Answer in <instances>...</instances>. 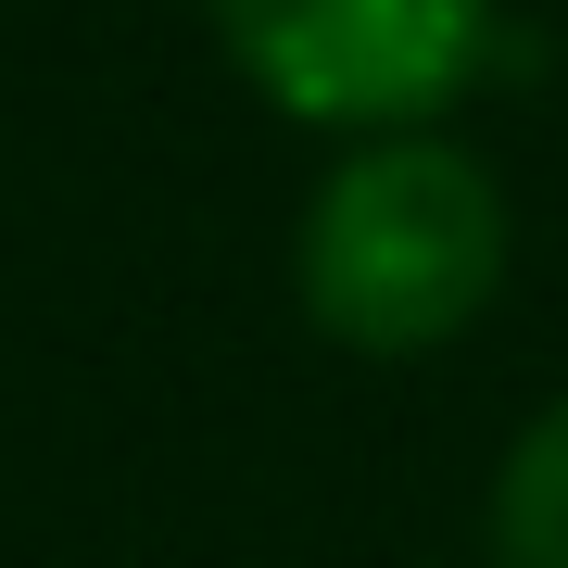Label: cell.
I'll use <instances>...</instances> for the list:
<instances>
[{
  "mask_svg": "<svg viewBox=\"0 0 568 568\" xmlns=\"http://www.w3.org/2000/svg\"><path fill=\"white\" fill-rule=\"evenodd\" d=\"M506 253L518 227L493 164L443 126H392V140H342V164L316 178L291 291L342 354H443L493 316Z\"/></svg>",
  "mask_w": 568,
  "mask_h": 568,
  "instance_id": "cell-1",
  "label": "cell"
},
{
  "mask_svg": "<svg viewBox=\"0 0 568 568\" xmlns=\"http://www.w3.org/2000/svg\"><path fill=\"white\" fill-rule=\"evenodd\" d=\"M227 63L328 140H392L480 89L506 51V0H215Z\"/></svg>",
  "mask_w": 568,
  "mask_h": 568,
  "instance_id": "cell-2",
  "label": "cell"
},
{
  "mask_svg": "<svg viewBox=\"0 0 568 568\" xmlns=\"http://www.w3.org/2000/svg\"><path fill=\"white\" fill-rule=\"evenodd\" d=\"M493 568H568V392L493 467Z\"/></svg>",
  "mask_w": 568,
  "mask_h": 568,
  "instance_id": "cell-3",
  "label": "cell"
}]
</instances>
